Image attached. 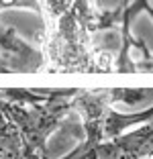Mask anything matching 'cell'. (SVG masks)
<instances>
[{"label":"cell","mask_w":153,"mask_h":159,"mask_svg":"<svg viewBox=\"0 0 153 159\" xmlns=\"http://www.w3.org/2000/svg\"><path fill=\"white\" fill-rule=\"evenodd\" d=\"M76 88L63 90H0V112L21 135L23 159H47V139L74 112Z\"/></svg>","instance_id":"cell-1"},{"label":"cell","mask_w":153,"mask_h":159,"mask_svg":"<svg viewBox=\"0 0 153 159\" xmlns=\"http://www.w3.org/2000/svg\"><path fill=\"white\" fill-rule=\"evenodd\" d=\"M94 0H74L72 6L47 25L43 37V53L47 71L61 74H104L94 47Z\"/></svg>","instance_id":"cell-2"},{"label":"cell","mask_w":153,"mask_h":159,"mask_svg":"<svg viewBox=\"0 0 153 159\" xmlns=\"http://www.w3.org/2000/svg\"><path fill=\"white\" fill-rule=\"evenodd\" d=\"M116 102L114 88H76L74 110L80 114L86 131V139L80 147L61 159H92V153L104 141L116 139L141 126L153 118V106L141 112H116L112 104Z\"/></svg>","instance_id":"cell-3"},{"label":"cell","mask_w":153,"mask_h":159,"mask_svg":"<svg viewBox=\"0 0 153 159\" xmlns=\"http://www.w3.org/2000/svg\"><path fill=\"white\" fill-rule=\"evenodd\" d=\"M147 4L149 0H125L112 10H96V33H108L110 39L114 37L112 47L102 55L106 71H153L151 49L131 33L133 20L139 12H145Z\"/></svg>","instance_id":"cell-4"},{"label":"cell","mask_w":153,"mask_h":159,"mask_svg":"<svg viewBox=\"0 0 153 159\" xmlns=\"http://www.w3.org/2000/svg\"><path fill=\"white\" fill-rule=\"evenodd\" d=\"M47 71L41 47H33L16 29L0 25V74H39Z\"/></svg>","instance_id":"cell-5"},{"label":"cell","mask_w":153,"mask_h":159,"mask_svg":"<svg viewBox=\"0 0 153 159\" xmlns=\"http://www.w3.org/2000/svg\"><path fill=\"white\" fill-rule=\"evenodd\" d=\"M153 157V118L116 139L96 147L92 159H149Z\"/></svg>","instance_id":"cell-6"},{"label":"cell","mask_w":153,"mask_h":159,"mask_svg":"<svg viewBox=\"0 0 153 159\" xmlns=\"http://www.w3.org/2000/svg\"><path fill=\"white\" fill-rule=\"evenodd\" d=\"M0 159H23V143L16 126L0 112Z\"/></svg>","instance_id":"cell-7"},{"label":"cell","mask_w":153,"mask_h":159,"mask_svg":"<svg viewBox=\"0 0 153 159\" xmlns=\"http://www.w3.org/2000/svg\"><path fill=\"white\" fill-rule=\"evenodd\" d=\"M149 159H153V157H149Z\"/></svg>","instance_id":"cell-8"}]
</instances>
